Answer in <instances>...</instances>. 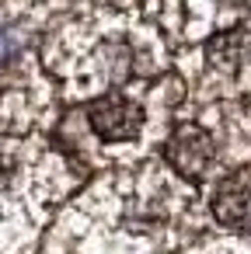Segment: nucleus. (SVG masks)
I'll return each mask as SVG.
<instances>
[{"instance_id": "f257e3e1", "label": "nucleus", "mask_w": 251, "mask_h": 254, "mask_svg": "<svg viewBox=\"0 0 251 254\" xmlns=\"http://www.w3.org/2000/svg\"><path fill=\"white\" fill-rule=\"evenodd\" d=\"M171 63L174 56L167 39L154 28L140 4L129 0L105 4L70 25H60L42 56V70L63 108H77L112 91L143 94L171 73Z\"/></svg>"}, {"instance_id": "20e7f679", "label": "nucleus", "mask_w": 251, "mask_h": 254, "mask_svg": "<svg viewBox=\"0 0 251 254\" xmlns=\"http://www.w3.org/2000/svg\"><path fill=\"white\" fill-rule=\"evenodd\" d=\"M164 164L174 178L195 185V181H206L216 167H220V153H216V143L209 136V129L199 122V119H178L167 136H164Z\"/></svg>"}, {"instance_id": "423d86ee", "label": "nucleus", "mask_w": 251, "mask_h": 254, "mask_svg": "<svg viewBox=\"0 0 251 254\" xmlns=\"http://www.w3.org/2000/svg\"><path fill=\"white\" fill-rule=\"evenodd\" d=\"M18 14H32V11H91L94 4H119V0H7Z\"/></svg>"}, {"instance_id": "f03ea898", "label": "nucleus", "mask_w": 251, "mask_h": 254, "mask_svg": "<svg viewBox=\"0 0 251 254\" xmlns=\"http://www.w3.org/2000/svg\"><path fill=\"white\" fill-rule=\"evenodd\" d=\"M195 56H174L185 101H241L251 94V21H234L202 39Z\"/></svg>"}, {"instance_id": "39448f33", "label": "nucleus", "mask_w": 251, "mask_h": 254, "mask_svg": "<svg viewBox=\"0 0 251 254\" xmlns=\"http://www.w3.org/2000/svg\"><path fill=\"white\" fill-rule=\"evenodd\" d=\"M209 209L220 226L251 233V171H234L220 178L213 188Z\"/></svg>"}, {"instance_id": "7ed1b4c3", "label": "nucleus", "mask_w": 251, "mask_h": 254, "mask_svg": "<svg viewBox=\"0 0 251 254\" xmlns=\"http://www.w3.org/2000/svg\"><path fill=\"white\" fill-rule=\"evenodd\" d=\"M63 105L42 63L21 56L0 66V136H46Z\"/></svg>"}]
</instances>
